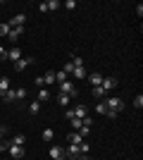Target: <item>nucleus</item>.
Returning a JSON list of instances; mask_svg holds the SVG:
<instances>
[{"mask_svg": "<svg viewBox=\"0 0 143 160\" xmlns=\"http://www.w3.org/2000/svg\"><path fill=\"white\" fill-rule=\"evenodd\" d=\"M88 81L93 84V86H100V84H102V74L100 72H91L88 74Z\"/></svg>", "mask_w": 143, "mask_h": 160, "instance_id": "4468645a", "label": "nucleus"}, {"mask_svg": "<svg viewBox=\"0 0 143 160\" xmlns=\"http://www.w3.org/2000/svg\"><path fill=\"white\" fill-rule=\"evenodd\" d=\"M53 139H55V132H53V129H50V127L43 129V141H53Z\"/></svg>", "mask_w": 143, "mask_h": 160, "instance_id": "b1692460", "label": "nucleus"}, {"mask_svg": "<svg viewBox=\"0 0 143 160\" xmlns=\"http://www.w3.org/2000/svg\"><path fill=\"white\" fill-rule=\"evenodd\" d=\"M62 7H64V10H76V0H67Z\"/></svg>", "mask_w": 143, "mask_h": 160, "instance_id": "2f4dec72", "label": "nucleus"}, {"mask_svg": "<svg viewBox=\"0 0 143 160\" xmlns=\"http://www.w3.org/2000/svg\"><path fill=\"white\" fill-rule=\"evenodd\" d=\"M38 12H48V5H45V0H43L41 5H38Z\"/></svg>", "mask_w": 143, "mask_h": 160, "instance_id": "f704fd0d", "label": "nucleus"}, {"mask_svg": "<svg viewBox=\"0 0 143 160\" xmlns=\"http://www.w3.org/2000/svg\"><path fill=\"white\" fill-rule=\"evenodd\" d=\"M38 110H41V103H38V100H31V103H29V112L38 115Z\"/></svg>", "mask_w": 143, "mask_h": 160, "instance_id": "aec40b11", "label": "nucleus"}, {"mask_svg": "<svg viewBox=\"0 0 143 160\" xmlns=\"http://www.w3.org/2000/svg\"><path fill=\"white\" fill-rule=\"evenodd\" d=\"M95 112H98V115H107V108H105L102 100H100V103H95Z\"/></svg>", "mask_w": 143, "mask_h": 160, "instance_id": "393cba45", "label": "nucleus"}, {"mask_svg": "<svg viewBox=\"0 0 143 160\" xmlns=\"http://www.w3.org/2000/svg\"><path fill=\"white\" fill-rule=\"evenodd\" d=\"M50 158H53V160H62V158H64L62 146H50Z\"/></svg>", "mask_w": 143, "mask_h": 160, "instance_id": "9b49d317", "label": "nucleus"}, {"mask_svg": "<svg viewBox=\"0 0 143 160\" xmlns=\"http://www.w3.org/2000/svg\"><path fill=\"white\" fill-rule=\"evenodd\" d=\"M102 91H105V93H107V91H112V88H117L119 86V81L115 79V77H102Z\"/></svg>", "mask_w": 143, "mask_h": 160, "instance_id": "7ed1b4c3", "label": "nucleus"}, {"mask_svg": "<svg viewBox=\"0 0 143 160\" xmlns=\"http://www.w3.org/2000/svg\"><path fill=\"white\" fill-rule=\"evenodd\" d=\"M79 155H81V148H79V146H72V143H69V146H67V151H64V158H79Z\"/></svg>", "mask_w": 143, "mask_h": 160, "instance_id": "6e6552de", "label": "nucleus"}, {"mask_svg": "<svg viewBox=\"0 0 143 160\" xmlns=\"http://www.w3.org/2000/svg\"><path fill=\"white\" fill-rule=\"evenodd\" d=\"M69 124H72V132H79V129H81V120H69Z\"/></svg>", "mask_w": 143, "mask_h": 160, "instance_id": "c85d7f7f", "label": "nucleus"}, {"mask_svg": "<svg viewBox=\"0 0 143 160\" xmlns=\"http://www.w3.org/2000/svg\"><path fill=\"white\" fill-rule=\"evenodd\" d=\"M0 127H2V120H0Z\"/></svg>", "mask_w": 143, "mask_h": 160, "instance_id": "58836bf2", "label": "nucleus"}, {"mask_svg": "<svg viewBox=\"0 0 143 160\" xmlns=\"http://www.w3.org/2000/svg\"><path fill=\"white\" fill-rule=\"evenodd\" d=\"M0 10H2V2H0Z\"/></svg>", "mask_w": 143, "mask_h": 160, "instance_id": "4c0bfd02", "label": "nucleus"}, {"mask_svg": "<svg viewBox=\"0 0 143 160\" xmlns=\"http://www.w3.org/2000/svg\"><path fill=\"white\" fill-rule=\"evenodd\" d=\"M21 33H24V27H12V31L7 33V38L12 41V43H17V41H19V36Z\"/></svg>", "mask_w": 143, "mask_h": 160, "instance_id": "9d476101", "label": "nucleus"}, {"mask_svg": "<svg viewBox=\"0 0 143 160\" xmlns=\"http://www.w3.org/2000/svg\"><path fill=\"white\" fill-rule=\"evenodd\" d=\"M10 31H12V27H10L7 22H2V24H0V36H7Z\"/></svg>", "mask_w": 143, "mask_h": 160, "instance_id": "a878e982", "label": "nucleus"}, {"mask_svg": "<svg viewBox=\"0 0 143 160\" xmlns=\"http://www.w3.org/2000/svg\"><path fill=\"white\" fill-rule=\"evenodd\" d=\"M72 112H74L76 120H83V117H88V108L83 105V103H76V105L72 108Z\"/></svg>", "mask_w": 143, "mask_h": 160, "instance_id": "20e7f679", "label": "nucleus"}, {"mask_svg": "<svg viewBox=\"0 0 143 160\" xmlns=\"http://www.w3.org/2000/svg\"><path fill=\"white\" fill-rule=\"evenodd\" d=\"M24 141H26V139H24V134H14L12 141H7V143H12V146H24Z\"/></svg>", "mask_w": 143, "mask_h": 160, "instance_id": "dca6fc26", "label": "nucleus"}, {"mask_svg": "<svg viewBox=\"0 0 143 160\" xmlns=\"http://www.w3.org/2000/svg\"><path fill=\"white\" fill-rule=\"evenodd\" d=\"M0 24H2V19H0Z\"/></svg>", "mask_w": 143, "mask_h": 160, "instance_id": "a19ab883", "label": "nucleus"}, {"mask_svg": "<svg viewBox=\"0 0 143 160\" xmlns=\"http://www.w3.org/2000/svg\"><path fill=\"white\" fill-rule=\"evenodd\" d=\"M43 84H55V72H45V77H43Z\"/></svg>", "mask_w": 143, "mask_h": 160, "instance_id": "cd10ccee", "label": "nucleus"}, {"mask_svg": "<svg viewBox=\"0 0 143 160\" xmlns=\"http://www.w3.org/2000/svg\"><path fill=\"white\" fill-rule=\"evenodd\" d=\"M10 84H12V81L7 79V77H2V79H0V98H2V96H5L7 91H10V88H12Z\"/></svg>", "mask_w": 143, "mask_h": 160, "instance_id": "f8f14e48", "label": "nucleus"}, {"mask_svg": "<svg viewBox=\"0 0 143 160\" xmlns=\"http://www.w3.org/2000/svg\"><path fill=\"white\" fill-rule=\"evenodd\" d=\"M19 98H26V88H17V100Z\"/></svg>", "mask_w": 143, "mask_h": 160, "instance_id": "72a5a7b5", "label": "nucleus"}, {"mask_svg": "<svg viewBox=\"0 0 143 160\" xmlns=\"http://www.w3.org/2000/svg\"><path fill=\"white\" fill-rule=\"evenodd\" d=\"M57 103L64 108V105H69V103H72V98H69V96H64V93H57Z\"/></svg>", "mask_w": 143, "mask_h": 160, "instance_id": "4be33fe9", "label": "nucleus"}, {"mask_svg": "<svg viewBox=\"0 0 143 160\" xmlns=\"http://www.w3.org/2000/svg\"><path fill=\"white\" fill-rule=\"evenodd\" d=\"M2 151H7V143H2V141H0V153H2Z\"/></svg>", "mask_w": 143, "mask_h": 160, "instance_id": "c9c22d12", "label": "nucleus"}, {"mask_svg": "<svg viewBox=\"0 0 143 160\" xmlns=\"http://www.w3.org/2000/svg\"><path fill=\"white\" fill-rule=\"evenodd\" d=\"M31 65H34V58H19V60L14 62V72H24Z\"/></svg>", "mask_w": 143, "mask_h": 160, "instance_id": "39448f33", "label": "nucleus"}, {"mask_svg": "<svg viewBox=\"0 0 143 160\" xmlns=\"http://www.w3.org/2000/svg\"><path fill=\"white\" fill-rule=\"evenodd\" d=\"M67 79H69V77L62 72V69H60V72H55V81H57V84H62V81H67Z\"/></svg>", "mask_w": 143, "mask_h": 160, "instance_id": "bb28decb", "label": "nucleus"}, {"mask_svg": "<svg viewBox=\"0 0 143 160\" xmlns=\"http://www.w3.org/2000/svg\"><path fill=\"white\" fill-rule=\"evenodd\" d=\"M67 141H69V143H72V146H79V143H81V136H79V134H76V132H69L67 134Z\"/></svg>", "mask_w": 143, "mask_h": 160, "instance_id": "2eb2a0df", "label": "nucleus"}, {"mask_svg": "<svg viewBox=\"0 0 143 160\" xmlns=\"http://www.w3.org/2000/svg\"><path fill=\"white\" fill-rule=\"evenodd\" d=\"M76 160H91V158H88V155H79Z\"/></svg>", "mask_w": 143, "mask_h": 160, "instance_id": "e433bc0d", "label": "nucleus"}, {"mask_svg": "<svg viewBox=\"0 0 143 160\" xmlns=\"http://www.w3.org/2000/svg\"><path fill=\"white\" fill-rule=\"evenodd\" d=\"M7 153L12 155L14 160H21L24 158V146H12V143H7Z\"/></svg>", "mask_w": 143, "mask_h": 160, "instance_id": "423d86ee", "label": "nucleus"}, {"mask_svg": "<svg viewBox=\"0 0 143 160\" xmlns=\"http://www.w3.org/2000/svg\"><path fill=\"white\" fill-rule=\"evenodd\" d=\"M134 108H136V110H141V108H143V96H141V93L134 98Z\"/></svg>", "mask_w": 143, "mask_h": 160, "instance_id": "7c9ffc66", "label": "nucleus"}, {"mask_svg": "<svg viewBox=\"0 0 143 160\" xmlns=\"http://www.w3.org/2000/svg\"><path fill=\"white\" fill-rule=\"evenodd\" d=\"M45 5H48V12H53V10H60L62 2L60 0H45Z\"/></svg>", "mask_w": 143, "mask_h": 160, "instance_id": "6ab92c4d", "label": "nucleus"}, {"mask_svg": "<svg viewBox=\"0 0 143 160\" xmlns=\"http://www.w3.org/2000/svg\"><path fill=\"white\" fill-rule=\"evenodd\" d=\"M0 62H7V50L0 46Z\"/></svg>", "mask_w": 143, "mask_h": 160, "instance_id": "473e14b6", "label": "nucleus"}, {"mask_svg": "<svg viewBox=\"0 0 143 160\" xmlns=\"http://www.w3.org/2000/svg\"><path fill=\"white\" fill-rule=\"evenodd\" d=\"M72 77H74V79H83V77H86V67H74V72H72Z\"/></svg>", "mask_w": 143, "mask_h": 160, "instance_id": "f3484780", "label": "nucleus"}, {"mask_svg": "<svg viewBox=\"0 0 143 160\" xmlns=\"http://www.w3.org/2000/svg\"><path fill=\"white\" fill-rule=\"evenodd\" d=\"M102 103H105V108H107V117H112V120L124 110V100L122 98H105Z\"/></svg>", "mask_w": 143, "mask_h": 160, "instance_id": "f257e3e1", "label": "nucleus"}, {"mask_svg": "<svg viewBox=\"0 0 143 160\" xmlns=\"http://www.w3.org/2000/svg\"><path fill=\"white\" fill-rule=\"evenodd\" d=\"M76 134H79L81 139H86V136H88V134H91V127H83V124H81V129H79V132H76Z\"/></svg>", "mask_w": 143, "mask_h": 160, "instance_id": "c756f323", "label": "nucleus"}, {"mask_svg": "<svg viewBox=\"0 0 143 160\" xmlns=\"http://www.w3.org/2000/svg\"><path fill=\"white\" fill-rule=\"evenodd\" d=\"M21 58V50H19V46H14V48H10V50H7V62H17Z\"/></svg>", "mask_w": 143, "mask_h": 160, "instance_id": "0eeeda50", "label": "nucleus"}, {"mask_svg": "<svg viewBox=\"0 0 143 160\" xmlns=\"http://www.w3.org/2000/svg\"><path fill=\"white\" fill-rule=\"evenodd\" d=\"M62 72H64V74L69 77V74L74 72V62H72V60H69V62H64V65H62Z\"/></svg>", "mask_w": 143, "mask_h": 160, "instance_id": "5701e85b", "label": "nucleus"}, {"mask_svg": "<svg viewBox=\"0 0 143 160\" xmlns=\"http://www.w3.org/2000/svg\"><path fill=\"white\" fill-rule=\"evenodd\" d=\"M7 24H10V27H24V24H26V14H14Z\"/></svg>", "mask_w": 143, "mask_h": 160, "instance_id": "1a4fd4ad", "label": "nucleus"}, {"mask_svg": "<svg viewBox=\"0 0 143 160\" xmlns=\"http://www.w3.org/2000/svg\"><path fill=\"white\" fill-rule=\"evenodd\" d=\"M60 93L69 96V98H76V84H74V81H72V79L62 81V84H60Z\"/></svg>", "mask_w": 143, "mask_h": 160, "instance_id": "f03ea898", "label": "nucleus"}, {"mask_svg": "<svg viewBox=\"0 0 143 160\" xmlns=\"http://www.w3.org/2000/svg\"><path fill=\"white\" fill-rule=\"evenodd\" d=\"M0 105H2V100H0Z\"/></svg>", "mask_w": 143, "mask_h": 160, "instance_id": "ea45409f", "label": "nucleus"}, {"mask_svg": "<svg viewBox=\"0 0 143 160\" xmlns=\"http://www.w3.org/2000/svg\"><path fill=\"white\" fill-rule=\"evenodd\" d=\"M62 160H67V158H62Z\"/></svg>", "mask_w": 143, "mask_h": 160, "instance_id": "79ce46f5", "label": "nucleus"}, {"mask_svg": "<svg viewBox=\"0 0 143 160\" xmlns=\"http://www.w3.org/2000/svg\"><path fill=\"white\" fill-rule=\"evenodd\" d=\"M0 100H2V103H14V100H17V88H10Z\"/></svg>", "mask_w": 143, "mask_h": 160, "instance_id": "ddd939ff", "label": "nucleus"}, {"mask_svg": "<svg viewBox=\"0 0 143 160\" xmlns=\"http://www.w3.org/2000/svg\"><path fill=\"white\" fill-rule=\"evenodd\" d=\"M38 103H45V100H50V91H48V88H41V91H38Z\"/></svg>", "mask_w": 143, "mask_h": 160, "instance_id": "a211bd4d", "label": "nucleus"}, {"mask_svg": "<svg viewBox=\"0 0 143 160\" xmlns=\"http://www.w3.org/2000/svg\"><path fill=\"white\" fill-rule=\"evenodd\" d=\"M93 98L105 100V91H102V86H93Z\"/></svg>", "mask_w": 143, "mask_h": 160, "instance_id": "412c9836", "label": "nucleus"}]
</instances>
